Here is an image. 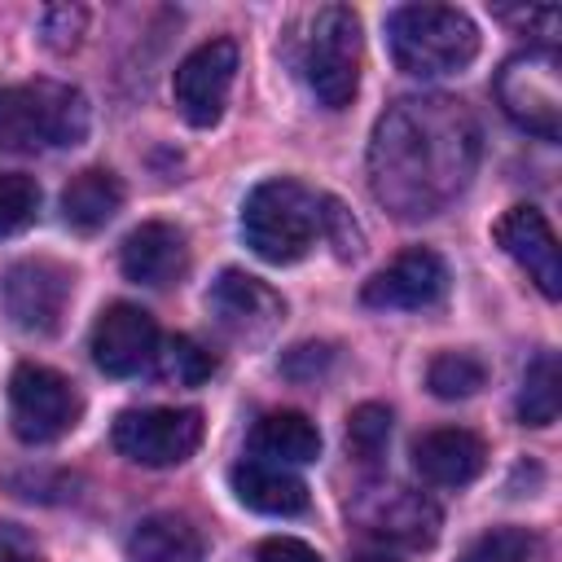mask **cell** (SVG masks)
<instances>
[{"instance_id":"cell-18","label":"cell","mask_w":562,"mask_h":562,"mask_svg":"<svg viewBox=\"0 0 562 562\" xmlns=\"http://www.w3.org/2000/svg\"><path fill=\"white\" fill-rule=\"evenodd\" d=\"M228 483H233V496L255 514L290 518V514L307 509V483L299 474H290L285 465H277V461L246 457L228 470Z\"/></svg>"},{"instance_id":"cell-29","label":"cell","mask_w":562,"mask_h":562,"mask_svg":"<svg viewBox=\"0 0 562 562\" xmlns=\"http://www.w3.org/2000/svg\"><path fill=\"white\" fill-rule=\"evenodd\" d=\"M321 233L334 241V250H338L342 259L360 255V246H364V237H360L351 211H347L342 202H334V198H321Z\"/></svg>"},{"instance_id":"cell-17","label":"cell","mask_w":562,"mask_h":562,"mask_svg":"<svg viewBox=\"0 0 562 562\" xmlns=\"http://www.w3.org/2000/svg\"><path fill=\"white\" fill-rule=\"evenodd\" d=\"M119 263H123V277L136 285H167L189 268L184 233L167 220H145L140 228L123 237Z\"/></svg>"},{"instance_id":"cell-34","label":"cell","mask_w":562,"mask_h":562,"mask_svg":"<svg viewBox=\"0 0 562 562\" xmlns=\"http://www.w3.org/2000/svg\"><path fill=\"white\" fill-rule=\"evenodd\" d=\"M356 562H395V558H386V553H364V558H356Z\"/></svg>"},{"instance_id":"cell-31","label":"cell","mask_w":562,"mask_h":562,"mask_svg":"<svg viewBox=\"0 0 562 562\" xmlns=\"http://www.w3.org/2000/svg\"><path fill=\"white\" fill-rule=\"evenodd\" d=\"M505 22H518L522 31H531V35H540V40H553L558 35V22H562V13L553 9V4H527V9H496Z\"/></svg>"},{"instance_id":"cell-20","label":"cell","mask_w":562,"mask_h":562,"mask_svg":"<svg viewBox=\"0 0 562 562\" xmlns=\"http://www.w3.org/2000/svg\"><path fill=\"white\" fill-rule=\"evenodd\" d=\"M119 206H123V184L105 167H88V171L70 176V184L61 189V220L79 233L105 228L119 215Z\"/></svg>"},{"instance_id":"cell-24","label":"cell","mask_w":562,"mask_h":562,"mask_svg":"<svg viewBox=\"0 0 562 562\" xmlns=\"http://www.w3.org/2000/svg\"><path fill=\"white\" fill-rule=\"evenodd\" d=\"M154 364H158V373H162L167 382H180V386H198V382H206V378L215 373V356H211L206 347H198L189 334L167 338V342L154 351Z\"/></svg>"},{"instance_id":"cell-10","label":"cell","mask_w":562,"mask_h":562,"mask_svg":"<svg viewBox=\"0 0 562 562\" xmlns=\"http://www.w3.org/2000/svg\"><path fill=\"white\" fill-rule=\"evenodd\" d=\"M237 75V44L233 40H206L198 44L171 75V97L176 110L184 114V123L193 127H215L228 101Z\"/></svg>"},{"instance_id":"cell-28","label":"cell","mask_w":562,"mask_h":562,"mask_svg":"<svg viewBox=\"0 0 562 562\" xmlns=\"http://www.w3.org/2000/svg\"><path fill=\"white\" fill-rule=\"evenodd\" d=\"M83 31H88V13H83L79 4H48V9L40 13V35H44V44L57 48V53H70Z\"/></svg>"},{"instance_id":"cell-11","label":"cell","mask_w":562,"mask_h":562,"mask_svg":"<svg viewBox=\"0 0 562 562\" xmlns=\"http://www.w3.org/2000/svg\"><path fill=\"white\" fill-rule=\"evenodd\" d=\"M448 294V263L430 246H413L395 255L382 272H373L360 290L369 307H395V312H422L435 307Z\"/></svg>"},{"instance_id":"cell-33","label":"cell","mask_w":562,"mask_h":562,"mask_svg":"<svg viewBox=\"0 0 562 562\" xmlns=\"http://www.w3.org/2000/svg\"><path fill=\"white\" fill-rule=\"evenodd\" d=\"M0 562H35V553H26L13 536H4V531H0Z\"/></svg>"},{"instance_id":"cell-23","label":"cell","mask_w":562,"mask_h":562,"mask_svg":"<svg viewBox=\"0 0 562 562\" xmlns=\"http://www.w3.org/2000/svg\"><path fill=\"white\" fill-rule=\"evenodd\" d=\"M487 382V364L474 351H439L426 369V386L439 400H470Z\"/></svg>"},{"instance_id":"cell-8","label":"cell","mask_w":562,"mask_h":562,"mask_svg":"<svg viewBox=\"0 0 562 562\" xmlns=\"http://www.w3.org/2000/svg\"><path fill=\"white\" fill-rule=\"evenodd\" d=\"M202 413L198 408H127L114 417V448L149 470L180 465L198 452L202 443Z\"/></svg>"},{"instance_id":"cell-30","label":"cell","mask_w":562,"mask_h":562,"mask_svg":"<svg viewBox=\"0 0 562 562\" xmlns=\"http://www.w3.org/2000/svg\"><path fill=\"white\" fill-rule=\"evenodd\" d=\"M329 364H334V347H329V342H303V347L285 351V360H281L285 378H299V382L321 378Z\"/></svg>"},{"instance_id":"cell-1","label":"cell","mask_w":562,"mask_h":562,"mask_svg":"<svg viewBox=\"0 0 562 562\" xmlns=\"http://www.w3.org/2000/svg\"><path fill=\"white\" fill-rule=\"evenodd\" d=\"M479 119L465 101L426 92L400 97L373 123L369 189L400 220H426L452 206L479 171Z\"/></svg>"},{"instance_id":"cell-26","label":"cell","mask_w":562,"mask_h":562,"mask_svg":"<svg viewBox=\"0 0 562 562\" xmlns=\"http://www.w3.org/2000/svg\"><path fill=\"white\" fill-rule=\"evenodd\" d=\"M536 549L527 527H492L461 553V562H536Z\"/></svg>"},{"instance_id":"cell-3","label":"cell","mask_w":562,"mask_h":562,"mask_svg":"<svg viewBox=\"0 0 562 562\" xmlns=\"http://www.w3.org/2000/svg\"><path fill=\"white\" fill-rule=\"evenodd\" d=\"M88 136V101L57 79L0 88V154H35L79 145Z\"/></svg>"},{"instance_id":"cell-6","label":"cell","mask_w":562,"mask_h":562,"mask_svg":"<svg viewBox=\"0 0 562 562\" xmlns=\"http://www.w3.org/2000/svg\"><path fill=\"white\" fill-rule=\"evenodd\" d=\"M496 101L522 132L540 140L562 136V70L553 48L514 53L496 75Z\"/></svg>"},{"instance_id":"cell-25","label":"cell","mask_w":562,"mask_h":562,"mask_svg":"<svg viewBox=\"0 0 562 562\" xmlns=\"http://www.w3.org/2000/svg\"><path fill=\"white\" fill-rule=\"evenodd\" d=\"M386 439H391V408L386 404L351 408V417H347V448H351L356 461L378 465L382 452H386Z\"/></svg>"},{"instance_id":"cell-16","label":"cell","mask_w":562,"mask_h":562,"mask_svg":"<svg viewBox=\"0 0 562 562\" xmlns=\"http://www.w3.org/2000/svg\"><path fill=\"white\" fill-rule=\"evenodd\" d=\"M487 448L465 426H439L413 439V470L435 487H465L483 474Z\"/></svg>"},{"instance_id":"cell-4","label":"cell","mask_w":562,"mask_h":562,"mask_svg":"<svg viewBox=\"0 0 562 562\" xmlns=\"http://www.w3.org/2000/svg\"><path fill=\"white\" fill-rule=\"evenodd\" d=\"M321 233V198L299 180H263L246 193L241 237L263 263H299Z\"/></svg>"},{"instance_id":"cell-2","label":"cell","mask_w":562,"mask_h":562,"mask_svg":"<svg viewBox=\"0 0 562 562\" xmlns=\"http://www.w3.org/2000/svg\"><path fill=\"white\" fill-rule=\"evenodd\" d=\"M386 48L404 75L439 79L479 57V26L457 4H400L386 18Z\"/></svg>"},{"instance_id":"cell-12","label":"cell","mask_w":562,"mask_h":562,"mask_svg":"<svg viewBox=\"0 0 562 562\" xmlns=\"http://www.w3.org/2000/svg\"><path fill=\"white\" fill-rule=\"evenodd\" d=\"M88 351H92V364L101 373L132 378V373H140L154 360V351H158V325L136 303H110L97 316V325H92Z\"/></svg>"},{"instance_id":"cell-9","label":"cell","mask_w":562,"mask_h":562,"mask_svg":"<svg viewBox=\"0 0 562 562\" xmlns=\"http://www.w3.org/2000/svg\"><path fill=\"white\" fill-rule=\"evenodd\" d=\"M0 294H4V307L13 316L18 329L26 334H57L61 329V316L70 307V294H75V272L57 259H18L4 281H0Z\"/></svg>"},{"instance_id":"cell-7","label":"cell","mask_w":562,"mask_h":562,"mask_svg":"<svg viewBox=\"0 0 562 562\" xmlns=\"http://www.w3.org/2000/svg\"><path fill=\"white\" fill-rule=\"evenodd\" d=\"M9 417L18 439L53 443L83 417V400L75 382L48 364H18L9 378Z\"/></svg>"},{"instance_id":"cell-13","label":"cell","mask_w":562,"mask_h":562,"mask_svg":"<svg viewBox=\"0 0 562 562\" xmlns=\"http://www.w3.org/2000/svg\"><path fill=\"white\" fill-rule=\"evenodd\" d=\"M206 307H211V316H215L228 334H237V338H263V334H272V329L281 325V316H285L281 294H277L268 281H259V277H250V272H241V268H224V272L211 281Z\"/></svg>"},{"instance_id":"cell-19","label":"cell","mask_w":562,"mask_h":562,"mask_svg":"<svg viewBox=\"0 0 562 562\" xmlns=\"http://www.w3.org/2000/svg\"><path fill=\"white\" fill-rule=\"evenodd\" d=\"M250 448L263 457V461H277V465H307L321 457V430L307 413H294V408H277V413H263L250 430Z\"/></svg>"},{"instance_id":"cell-27","label":"cell","mask_w":562,"mask_h":562,"mask_svg":"<svg viewBox=\"0 0 562 562\" xmlns=\"http://www.w3.org/2000/svg\"><path fill=\"white\" fill-rule=\"evenodd\" d=\"M40 211V184L22 171H0V237L22 233Z\"/></svg>"},{"instance_id":"cell-22","label":"cell","mask_w":562,"mask_h":562,"mask_svg":"<svg viewBox=\"0 0 562 562\" xmlns=\"http://www.w3.org/2000/svg\"><path fill=\"white\" fill-rule=\"evenodd\" d=\"M562 408V378H558V356L540 351L527 373H522V391H518V417L522 426H553Z\"/></svg>"},{"instance_id":"cell-14","label":"cell","mask_w":562,"mask_h":562,"mask_svg":"<svg viewBox=\"0 0 562 562\" xmlns=\"http://www.w3.org/2000/svg\"><path fill=\"white\" fill-rule=\"evenodd\" d=\"M356 518L364 522L369 536L391 540V544H408V549H426L439 536V505L422 492L408 487H373L360 505Z\"/></svg>"},{"instance_id":"cell-32","label":"cell","mask_w":562,"mask_h":562,"mask_svg":"<svg viewBox=\"0 0 562 562\" xmlns=\"http://www.w3.org/2000/svg\"><path fill=\"white\" fill-rule=\"evenodd\" d=\"M259 562H321V553L294 536H272L259 544Z\"/></svg>"},{"instance_id":"cell-21","label":"cell","mask_w":562,"mask_h":562,"mask_svg":"<svg viewBox=\"0 0 562 562\" xmlns=\"http://www.w3.org/2000/svg\"><path fill=\"white\" fill-rule=\"evenodd\" d=\"M127 562H202V536L176 514H149L127 536Z\"/></svg>"},{"instance_id":"cell-5","label":"cell","mask_w":562,"mask_h":562,"mask_svg":"<svg viewBox=\"0 0 562 562\" xmlns=\"http://www.w3.org/2000/svg\"><path fill=\"white\" fill-rule=\"evenodd\" d=\"M303 79L325 110H347L360 88V18L347 4H325L303 44Z\"/></svg>"},{"instance_id":"cell-15","label":"cell","mask_w":562,"mask_h":562,"mask_svg":"<svg viewBox=\"0 0 562 562\" xmlns=\"http://www.w3.org/2000/svg\"><path fill=\"white\" fill-rule=\"evenodd\" d=\"M496 246L536 281V290L544 299L562 294V259H558V237L549 228V220L536 206H509L496 220Z\"/></svg>"}]
</instances>
